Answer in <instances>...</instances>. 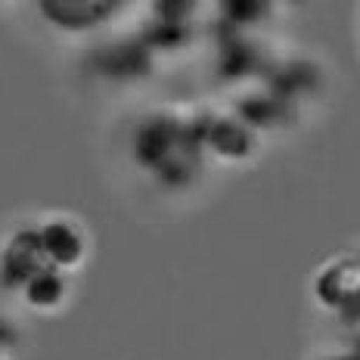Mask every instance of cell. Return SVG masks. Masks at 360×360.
I'll return each instance as SVG.
<instances>
[{"instance_id": "cell-1", "label": "cell", "mask_w": 360, "mask_h": 360, "mask_svg": "<svg viewBox=\"0 0 360 360\" xmlns=\"http://www.w3.org/2000/svg\"><path fill=\"white\" fill-rule=\"evenodd\" d=\"M37 245L47 267L75 270L87 255V233L75 217H47L37 224Z\"/></svg>"}, {"instance_id": "cell-2", "label": "cell", "mask_w": 360, "mask_h": 360, "mask_svg": "<svg viewBox=\"0 0 360 360\" xmlns=\"http://www.w3.org/2000/svg\"><path fill=\"white\" fill-rule=\"evenodd\" d=\"M41 267L44 258L37 245V227H19L0 252V276L10 289H22V283Z\"/></svg>"}, {"instance_id": "cell-3", "label": "cell", "mask_w": 360, "mask_h": 360, "mask_svg": "<svg viewBox=\"0 0 360 360\" xmlns=\"http://www.w3.org/2000/svg\"><path fill=\"white\" fill-rule=\"evenodd\" d=\"M202 149H212L217 159L239 162L255 149V131L236 115H212L202 127Z\"/></svg>"}, {"instance_id": "cell-4", "label": "cell", "mask_w": 360, "mask_h": 360, "mask_svg": "<svg viewBox=\"0 0 360 360\" xmlns=\"http://www.w3.org/2000/svg\"><path fill=\"white\" fill-rule=\"evenodd\" d=\"M314 295L317 302L329 307V311H342L348 302L354 304L357 298V264L354 258H335L326 267H320L317 280H314Z\"/></svg>"}, {"instance_id": "cell-5", "label": "cell", "mask_w": 360, "mask_h": 360, "mask_svg": "<svg viewBox=\"0 0 360 360\" xmlns=\"http://www.w3.org/2000/svg\"><path fill=\"white\" fill-rule=\"evenodd\" d=\"M41 13L59 28H94L109 22L115 13H122V4L109 0H56V4H41Z\"/></svg>"}, {"instance_id": "cell-6", "label": "cell", "mask_w": 360, "mask_h": 360, "mask_svg": "<svg viewBox=\"0 0 360 360\" xmlns=\"http://www.w3.org/2000/svg\"><path fill=\"white\" fill-rule=\"evenodd\" d=\"M22 295H25V304L34 311H56L69 298V276L63 270L44 264L22 283Z\"/></svg>"}, {"instance_id": "cell-7", "label": "cell", "mask_w": 360, "mask_h": 360, "mask_svg": "<svg viewBox=\"0 0 360 360\" xmlns=\"http://www.w3.org/2000/svg\"><path fill=\"white\" fill-rule=\"evenodd\" d=\"M6 345H10V326H6V320L0 317V354L6 351Z\"/></svg>"}, {"instance_id": "cell-8", "label": "cell", "mask_w": 360, "mask_h": 360, "mask_svg": "<svg viewBox=\"0 0 360 360\" xmlns=\"http://www.w3.org/2000/svg\"><path fill=\"white\" fill-rule=\"evenodd\" d=\"M329 360H357L354 354H339V357H329Z\"/></svg>"}]
</instances>
